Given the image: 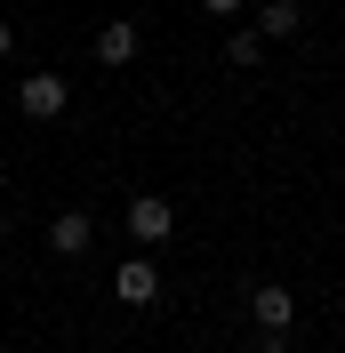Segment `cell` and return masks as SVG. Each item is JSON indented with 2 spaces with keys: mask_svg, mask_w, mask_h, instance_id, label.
I'll return each mask as SVG.
<instances>
[{
  "mask_svg": "<svg viewBox=\"0 0 345 353\" xmlns=\"http://www.w3.org/2000/svg\"><path fill=\"white\" fill-rule=\"evenodd\" d=\"M209 8H241V0H209Z\"/></svg>",
  "mask_w": 345,
  "mask_h": 353,
  "instance_id": "cell-10",
  "label": "cell"
},
{
  "mask_svg": "<svg viewBox=\"0 0 345 353\" xmlns=\"http://www.w3.org/2000/svg\"><path fill=\"white\" fill-rule=\"evenodd\" d=\"M225 57H233V65H257V57H265V32H233V41H225Z\"/></svg>",
  "mask_w": 345,
  "mask_h": 353,
  "instance_id": "cell-8",
  "label": "cell"
},
{
  "mask_svg": "<svg viewBox=\"0 0 345 353\" xmlns=\"http://www.w3.org/2000/svg\"><path fill=\"white\" fill-rule=\"evenodd\" d=\"M249 305H257V321H265V337H281V330H289V313H297V297H289V289H281V281H265L257 297H249Z\"/></svg>",
  "mask_w": 345,
  "mask_h": 353,
  "instance_id": "cell-3",
  "label": "cell"
},
{
  "mask_svg": "<svg viewBox=\"0 0 345 353\" xmlns=\"http://www.w3.org/2000/svg\"><path fill=\"white\" fill-rule=\"evenodd\" d=\"M8 48H17V41H8V24H0V57H8Z\"/></svg>",
  "mask_w": 345,
  "mask_h": 353,
  "instance_id": "cell-9",
  "label": "cell"
},
{
  "mask_svg": "<svg viewBox=\"0 0 345 353\" xmlns=\"http://www.w3.org/2000/svg\"><path fill=\"white\" fill-rule=\"evenodd\" d=\"M48 249H57V257H81V249H88V217H81V209H65V217L48 225Z\"/></svg>",
  "mask_w": 345,
  "mask_h": 353,
  "instance_id": "cell-4",
  "label": "cell"
},
{
  "mask_svg": "<svg viewBox=\"0 0 345 353\" xmlns=\"http://www.w3.org/2000/svg\"><path fill=\"white\" fill-rule=\"evenodd\" d=\"M17 105L32 112V121H57V112H65V81H57V72H32V81L17 88Z\"/></svg>",
  "mask_w": 345,
  "mask_h": 353,
  "instance_id": "cell-1",
  "label": "cell"
},
{
  "mask_svg": "<svg viewBox=\"0 0 345 353\" xmlns=\"http://www.w3.org/2000/svg\"><path fill=\"white\" fill-rule=\"evenodd\" d=\"M137 57V24H105L97 32V65H129Z\"/></svg>",
  "mask_w": 345,
  "mask_h": 353,
  "instance_id": "cell-5",
  "label": "cell"
},
{
  "mask_svg": "<svg viewBox=\"0 0 345 353\" xmlns=\"http://www.w3.org/2000/svg\"><path fill=\"white\" fill-rule=\"evenodd\" d=\"M257 32H265V41H281V32H297V0H265Z\"/></svg>",
  "mask_w": 345,
  "mask_h": 353,
  "instance_id": "cell-7",
  "label": "cell"
},
{
  "mask_svg": "<svg viewBox=\"0 0 345 353\" xmlns=\"http://www.w3.org/2000/svg\"><path fill=\"white\" fill-rule=\"evenodd\" d=\"M129 225H137V233H145V241H161V233H169V201H161V193L129 201Z\"/></svg>",
  "mask_w": 345,
  "mask_h": 353,
  "instance_id": "cell-6",
  "label": "cell"
},
{
  "mask_svg": "<svg viewBox=\"0 0 345 353\" xmlns=\"http://www.w3.org/2000/svg\"><path fill=\"white\" fill-rule=\"evenodd\" d=\"M112 289H121V305H152V297H161V273H152L145 257H129L121 273H112Z\"/></svg>",
  "mask_w": 345,
  "mask_h": 353,
  "instance_id": "cell-2",
  "label": "cell"
}]
</instances>
